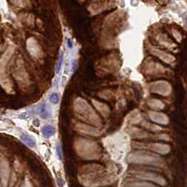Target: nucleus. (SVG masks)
I'll return each instance as SVG.
<instances>
[{
    "instance_id": "3",
    "label": "nucleus",
    "mask_w": 187,
    "mask_h": 187,
    "mask_svg": "<svg viewBox=\"0 0 187 187\" xmlns=\"http://www.w3.org/2000/svg\"><path fill=\"white\" fill-rule=\"evenodd\" d=\"M39 110V115L42 118H47L49 116V112H48V110H47V106L45 103L40 104Z\"/></svg>"
},
{
    "instance_id": "1",
    "label": "nucleus",
    "mask_w": 187,
    "mask_h": 187,
    "mask_svg": "<svg viewBox=\"0 0 187 187\" xmlns=\"http://www.w3.org/2000/svg\"><path fill=\"white\" fill-rule=\"evenodd\" d=\"M21 138H22V140L25 142L27 146H28V147H30V148H35L36 147V140L33 137H31V136L23 133V134L21 135Z\"/></svg>"
},
{
    "instance_id": "6",
    "label": "nucleus",
    "mask_w": 187,
    "mask_h": 187,
    "mask_svg": "<svg viewBox=\"0 0 187 187\" xmlns=\"http://www.w3.org/2000/svg\"><path fill=\"white\" fill-rule=\"evenodd\" d=\"M56 152L58 154V158L61 159L62 158V154H61V149H60V145H57L56 146Z\"/></svg>"
},
{
    "instance_id": "7",
    "label": "nucleus",
    "mask_w": 187,
    "mask_h": 187,
    "mask_svg": "<svg viewBox=\"0 0 187 187\" xmlns=\"http://www.w3.org/2000/svg\"><path fill=\"white\" fill-rule=\"evenodd\" d=\"M67 47H69V49H71L73 47V45H72V41H71V39H67Z\"/></svg>"
},
{
    "instance_id": "4",
    "label": "nucleus",
    "mask_w": 187,
    "mask_h": 187,
    "mask_svg": "<svg viewBox=\"0 0 187 187\" xmlns=\"http://www.w3.org/2000/svg\"><path fill=\"white\" fill-rule=\"evenodd\" d=\"M50 101L52 102L53 104H54V105L58 104L59 101H60V97H59V96H58V94H56V93L51 94V96H50Z\"/></svg>"
},
{
    "instance_id": "2",
    "label": "nucleus",
    "mask_w": 187,
    "mask_h": 187,
    "mask_svg": "<svg viewBox=\"0 0 187 187\" xmlns=\"http://www.w3.org/2000/svg\"><path fill=\"white\" fill-rule=\"evenodd\" d=\"M54 133H55V129H54V127L52 126V125H45V126L42 128V134L47 138L53 137Z\"/></svg>"
},
{
    "instance_id": "5",
    "label": "nucleus",
    "mask_w": 187,
    "mask_h": 187,
    "mask_svg": "<svg viewBox=\"0 0 187 187\" xmlns=\"http://www.w3.org/2000/svg\"><path fill=\"white\" fill-rule=\"evenodd\" d=\"M63 57H64V53H61L60 56H59L58 64H57V67H56V73H59V71L61 69V67H62V64H63Z\"/></svg>"
}]
</instances>
